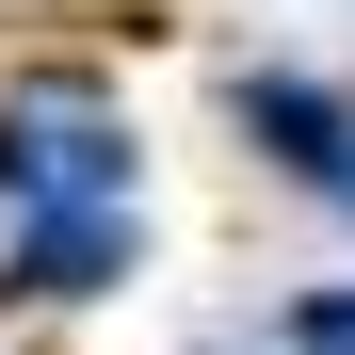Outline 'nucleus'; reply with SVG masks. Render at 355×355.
Returning a JSON list of instances; mask_svg holds the SVG:
<instances>
[{
    "label": "nucleus",
    "mask_w": 355,
    "mask_h": 355,
    "mask_svg": "<svg viewBox=\"0 0 355 355\" xmlns=\"http://www.w3.org/2000/svg\"><path fill=\"white\" fill-rule=\"evenodd\" d=\"M0 243H17V291H49V307L130 275L146 194H130V130L97 81H0Z\"/></svg>",
    "instance_id": "1"
},
{
    "label": "nucleus",
    "mask_w": 355,
    "mask_h": 355,
    "mask_svg": "<svg viewBox=\"0 0 355 355\" xmlns=\"http://www.w3.org/2000/svg\"><path fill=\"white\" fill-rule=\"evenodd\" d=\"M243 130L291 162V178H323V194H355V113L323 81H243Z\"/></svg>",
    "instance_id": "2"
}]
</instances>
